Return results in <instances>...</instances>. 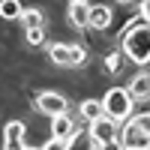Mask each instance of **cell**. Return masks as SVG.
Listing matches in <instances>:
<instances>
[{"mask_svg": "<svg viewBox=\"0 0 150 150\" xmlns=\"http://www.w3.org/2000/svg\"><path fill=\"white\" fill-rule=\"evenodd\" d=\"M27 141H24V123L21 120H9L3 126V150H24Z\"/></svg>", "mask_w": 150, "mask_h": 150, "instance_id": "obj_5", "label": "cell"}, {"mask_svg": "<svg viewBox=\"0 0 150 150\" xmlns=\"http://www.w3.org/2000/svg\"><path fill=\"white\" fill-rule=\"evenodd\" d=\"M126 150H150V147H126Z\"/></svg>", "mask_w": 150, "mask_h": 150, "instance_id": "obj_24", "label": "cell"}, {"mask_svg": "<svg viewBox=\"0 0 150 150\" xmlns=\"http://www.w3.org/2000/svg\"><path fill=\"white\" fill-rule=\"evenodd\" d=\"M129 96L135 102H147L150 99V72H138L129 84Z\"/></svg>", "mask_w": 150, "mask_h": 150, "instance_id": "obj_8", "label": "cell"}, {"mask_svg": "<svg viewBox=\"0 0 150 150\" xmlns=\"http://www.w3.org/2000/svg\"><path fill=\"white\" fill-rule=\"evenodd\" d=\"M117 123L114 120H108V117H102V120H96V123H90V138L96 141V144H105V141H114L117 138Z\"/></svg>", "mask_w": 150, "mask_h": 150, "instance_id": "obj_6", "label": "cell"}, {"mask_svg": "<svg viewBox=\"0 0 150 150\" xmlns=\"http://www.w3.org/2000/svg\"><path fill=\"white\" fill-rule=\"evenodd\" d=\"M51 138H60V141L75 138V120H72L69 114H57V117H51Z\"/></svg>", "mask_w": 150, "mask_h": 150, "instance_id": "obj_7", "label": "cell"}, {"mask_svg": "<svg viewBox=\"0 0 150 150\" xmlns=\"http://www.w3.org/2000/svg\"><path fill=\"white\" fill-rule=\"evenodd\" d=\"M27 42L30 45H45V30H27Z\"/></svg>", "mask_w": 150, "mask_h": 150, "instance_id": "obj_18", "label": "cell"}, {"mask_svg": "<svg viewBox=\"0 0 150 150\" xmlns=\"http://www.w3.org/2000/svg\"><path fill=\"white\" fill-rule=\"evenodd\" d=\"M42 150H66V141H60V138H48Z\"/></svg>", "mask_w": 150, "mask_h": 150, "instance_id": "obj_20", "label": "cell"}, {"mask_svg": "<svg viewBox=\"0 0 150 150\" xmlns=\"http://www.w3.org/2000/svg\"><path fill=\"white\" fill-rule=\"evenodd\" d=\"M138 18H141L144 24H150V0H147V3L141 6V15H138Z\"/></svg>", "mask_w": 150, "mask_h": 150, "instance_id": "obj_22", "label": "cell"}, {"mask_svg": "<svg viewBox=\"0 0 150 150\" xmlns=\"http://www.w3.org/2000/svg\"><path fill=\"white\" fill-rule=\"evenodd\" d=\"M36 111H42V114H48V117L66 114V99L60 96V93L45 90V93H39V96H36Z\"/></svg>", "mask_w": 150, "mask_h": 150, "instance_id": "obj_4", "label": "cell"}, {"mask_svg": "<svg viewBox=\"0 0 150 150\" xmlns=\"http://www.w3.org/2000/svg\"><path fill=\"white\" fill-rule=\"evenodd\" d=\"M69 21L75 27H90V3H69Z\"/></svg>", "mask_w": 150, "mask_h": 150, "instance_id": "obj_10", "label": "cell"}, {"mask_svg": "<svg viewBox=\"0 0 150 150\" xmlns=\"http://www.w3.org/2000/svg\"><path fill=\"white\" fill-rule=\"evenodd\" d=\"M24 15V6H21V0H0V18H21Z\"/></svg>", "mask_w": 150, "mask_h": 150, "instance_id": "obj_14", "label": "cell"}, {"mask_svg": "<svg viewBox=\"0 0 150 150\" xmlns=\"http://www.w3.org/2000/svg\"><path fill=\"white\" fill-rule=\"evenodd\" d=\"M69 51H72V66H84L87 63V51L81 45H69Z\"/></svg>", "mask_w": 150, "mask_h": 150, "instance_id": "obj_17", "label": "cell"}, {"mask_svg": "<svg viewBox=\"0 0 150 150\" xmlns=\"http://www.w3.org/2000/svg\"><path fill=\"white\" fill-rule=\"evenodd\" d=\"M69 3H87V0H69Z\"/></svg>", "mask_w": 150, "mask_h": 150, "instance_id": "obj_25", "label": "cell"}, {"mask_svg": "<svg viewBox=\"0 0 150 150\" xmlns=\"http://www.w3.org/2000/svg\"><path fill=\"white\" fill-rule=\"evenodd\" d=\"M120 69H123V51H111L105 57V72L108 75H117Z\"/></svg>", "mask_w": 150, "mask_h": 150, "instance_id": "obj_16", "label": "cell"}, {"mask_svg": "<svg viewBox=\"0 0 150 150\" xmlns=\"http://www.w3.org/2000/svg\"><path fill=\"white\" fill-rule=\"evenodd\" d=\"M120 45H123V57H129L132 63H150V24L141 18H135L129 27L120 30Z\"/></svg>", "mask_w": 150, "mask_h": 150, "instance_id": "obj_1", "label": "cell"}, {"mask_svg": "<svg viewBox=\"0 0 150 150\" xmlns=\"http://www.w3.org/2000/svg\"><path fill=\"white\" fill-rule=\"evenodd\" d=\"M117 138H120L123 150H126V147H150V135L138 126V123H135V117L123 123V129H120V135H117Z\"/></svg>", "mask_w": 150, "mask_h": 150, "instance_id": "obj_3", "label": "cell"}, {"mask_svg": "<svg viewBox=\"0 0 150 150\" xmlns=\"http://www.w3.org/2000/svg\"><path fill=\"white\" fill-rule=\"evenodd\" d=\"M120 3H123V6H135V9H141L147 0H120Z\"/></svg>", "mask_w": 150, "mask_h": 150, "instance_id": "obj_23", "label": "cell"}, {"mask_svg": "<svg viewBox=\"0 0 150 150\" xmlns=\"http://www.w3.org/2000/svg\"><path fill=\"white\" fill-rule=\"evenodd\" d=\"M96 150H123V144H120V138H114V141H105V144H96Z\"/></svg>", "mask_w": 150, "mask_h": 150, "instance_id": "obj_21", "label": "cell"}, {"mask_svg": "<svg viewBox=\"0 0 150 150\" xmlns=\"http://www.w3.org/2000/svg\"><path fill=\"white\" fill-rule=\"evenodd\" d=\"M111 24V9L108 6H90V27H96V30H105Z\"/></svg>", "mask_w": 150, "mask_h": 150, "instance_id": "obj_12", "label": "cell"}, {"mask_svg": "<svg viewBox=\"0 0 150 150\" xmlns=\"http://www.w3.org/2000/svg\"><path fill=\"white\" fill-rule=\"evenodd\" d=\"M135 123H138V126L150 135V111H144V114H138V117H135Z\"/></svg>", "mask_w": 150, "mask_h": 150, "instance_id": "obj_19", "label": "cell"}, {"mask_svg": "<svg viewBox=\"0 0 150 150\" xmlns=\"http://www.w3.org/2000/svg\"><path fill=\"white\" fill-rule=\"evenodd\" d=\"M21 24H24V30H42V27H45V15H42V9H24Z\"/></svg>", "mask_w": 150, "mask_h": 150, "instance_id": "obj_13", "label": "cell"}, {"mask_svg": "<svg viewBox=\"0 0 150 150\" xmlns=\"http://www.w3.org/2000/svg\"><path fill=\"white\" fill-rule=\"evenodd\" d=\"M48 57H51L57 66H72V51H69V45H63V42L48 45Z\"/></svg>", "mask_w": 150, "mask_h": 150, "instance_id": "obj_11", "label": "cell"}, {"mask_svg": "<svg viewBox=\"0 0 150 150\" xmlns=\"http://www.w3.org/2000/svg\"><path fill=\"white\" fill-rule=\"evenodd\" d=\"M78 114H81L87 123H96V120H102V117H105L102 99H84V102H81V108H78Z\"/></svg>", "mask_w": 150, "mask_h": 150, "instance_id": "obj_9", "label": "cell"}, {"mask_svg": "<svg viewBox=\"0 0 150 150\" xmlns=\"http://www.w3.org/2000/svg\"><path fill=\"white\" fill-rule=\"evenodd\" d=\"M132 105H135V99L129 96L126 87H111V90L102 96L105 117L114 120V123H126V120H132Z\"/></svg>", "mask_w": 150, "mask_h": 150, "instance_id": "obj_2", "label": "cell"}, {"mask_svg": "<svg viewBox=\"0 0 150 150\" xmlns=\"http://www.w3.org/2000/svg\"><path fill=\"white\" fill-rule=\"evenodd\" d=\"M24 150H42V147H24Z\"/></svg>", "mask_w": 150, "mask_h": 150, "instance_id": "obj_26", "label": "cell"}, {"mask_svg": "<svg viewBox=\"0 0 150 150\" xmlns=\"http://www.w3.org/2000/svg\"><path fill=\"white\" fill-rule=\"evenodd\" d=\"M66 150H96V141L90 138V132H75V138L66 141Z\"/></svg>", "mask_w": 150, "mask_h": 150, "instance_id": "obj_15", "label": "cell"}]
</instances>
